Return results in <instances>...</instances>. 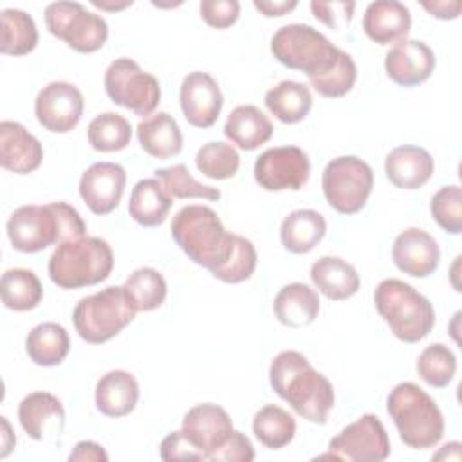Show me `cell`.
Returning <instances> with one entry per match:
<instances>
[{
  "label": "cell",
  "mask_w": 462,
  "mask_h": 462,
  "mask_svg": "<svg viewBox=\"0 0 462 462\" xmlns=\"http://www.w3.org/2000/svg\"><path fill=\"white\" fill-rule=\"evenodd\" d=\"M139 401V383L126 370H110L96 384V408L106 417L132 413Z\"/></svg>",
  "instance_id": "cell-24"
},
{
  "label": "cell",
  "mask_w": 462,
  "mask_h": 462,
  "mask_svg": "<svg viewBox=\"0 0 462 462\" xmlns=\"http://www.w3.org/2000/svg\"><path fill=\"white\" fill-rule=\"evenodd\" d=\"M159 455L166 462L173 460H204V455L184 437L182 430L168 433L159 448Z\"/></svg>",
  "instance_id": "cell-47"
},
{
  "label": "cell",
  "mask_w": 462,
  "mask_h": 462,
  "mask_svg": "<svg viewBox=\"0 0 462 462\" xmlns=\"http://www.w3.org/2000/svg\"><path fill=\"white\" fill-rule=\"evenodd\" d=\"M5 229L11 245L20 253H38L52 244L60 245L81 238L87 233L78 209L67 202L20 206L11 213Z\"/></svg>",
  "instance_id": "cell-2"
},
{
  "label": "cell",
  "mask_w": 462,
  "mask_h": 462,
  "mask_svg": "<svg viewBox=\"0 0 462 462\" xmlns=\"http://www.w3.org/2000/svg\"><path fill=\"white\" fill-rule=\"evenodd\" d=\"M435 222L449 235L462 233V189L458 184L440 188L430 200Z\"/></svg>",
  "instance_id": "cell-43"
},
{
  "label": "cell",
  "mask_w": 462,
  "mask_h": 462,
  "mask_svg": "<svg viewBox=\"0 0 462 462\" xmlns=\"http://www.w3.org/2000/svg\"><path fill=\"white\" fill-rule=\"evenodd\" d=\"M70 462H106V451L94 440H79L69 455Z\"/></svg>",
  "instance_id": "cell-48"
},
{
  "label": "cell",
  "mask_w": 462,
  "mask_h": 462,
  "mask_svg": "<svg viewBox=\"0 0 462 462\" xmlns=\"http://www.w3.org/2000/svg\"><path fill=\"white\" fill-rule=\"evenodd\" d=\"M83 94L69 81H51L36 96L34 114L38 123L54 134L70 132L83 116Z\"/></svg>",
  "instance_id": "cell-14"
},
{
  "label": "cell",
  "mask_w": 462,
  "mask_h": 462,
  "mask_svg": "<svg viewBox=\"0 0 462 462\" xmlns=\"http://www.w3.org/2000/svg\"><path fill=\"white\" fill-rule=\"evenodd\" d=\"M224 135L238 148L253 152L273 137V123L258 106L240 105L229 112Z\"/></svg>",
  "instance_id": "cell-27"
},
{
  "label": "cell",
  "mask_w": 462,
  "mask_h": 462,
  "mask_svg": "<svg viewBox=\"0 0 462 462\" xmlns=\"http://www.w3.org/2000/svg\"><path fill=\"white\" fill-rule=\"evenodd\" d=\"M435 162L428 150L413 144L393 148L384 159L388 180L401 189H419L433 175Z\"/></svg>",
  "instance_id": "cell-22"
},
{
  "label": "cell",
  "mask_w": 462,
  "mask_h": 462,
  "mask_svg": "<svg viewBox=\"0 0 462 462\" xmlns=\"http://www.w3.org/2000/svg\"><path fill=\"white\" fill-rule=\"evenodd\" d=\"M357 79V67L352 56L339 49L334 65L319 76L309 78L310 87L323 97H343L352 90Z\"/></svg>",
  "instance_id": "cell-40"
},
{
  "label": "cell",
  "mask_w": 462,
  "mask_h": 462,
  "mask_svg": "<svg viewBox=\"0 0 462 462\" xmlns=\"http://www.w3.org/2000/svg\"><path fill=\"white\" fill-rule=\"evenodd\" d=\"M328 449L337 460L381 462L390 455V439L381 419L365 413L330 439Z\"/></svg>",
  "instance_id": "cell-12"
},
{
  "label": "cell",
  "mask_w": 462,
  "mask_h": 462,
  "mask_svg": "<svg viewBox=\"0 0 462 462\" xmlns=\"http://www.w3.org/2000/svg\"><path fill=\"white\" fill-rule=\"evenodd\" d=\"M126 171L117 162L99 161L90 164L79 179V197L96 215L112 213L125 193Z\"/></svg>",
  "instance_id": "cell-15"
},
{
  "label": "cell",
  "mask_w": 462,
  "mask_h": 462,
  "mask_svg": "<svg viewBox=\"0 0 462 462\" xmlns=\"http://www.w3.org/2000/svg\"><path fill=\"white\" fill-rule=\"evenodd\" d=\"M195 164L204 177L213 180H226L236 175L240 168V155L229 143L209 141L199 148Z\"/></svg>",
  "instance_id": "cell-38"
},
{
  "label": "cell",
  "mask_w": 462,
  "mask_h": 462,
  "mask_svg": "<svg viewBox=\"0 0 462 462\" xmlns=\"http://www.w3.org/2000/svg\"><path fill=\"white\" fill-rule=\"evenodd\" d=\"M253 433L265 448L282 449L294 439L296 420L287 410L265 404L253 417Z\"/></svg>",
  "instance_id": "cell-35"
},
{
  "label": "cell",
  "mask_w": 462,
  "mask_h": 462,
  "mask_svg": "<svg viewBox=\"0 0 462 462\" xmlns=\"http://www.w3.org/2000/svg\"><path fill=\"white\" fill-rule=\"evenodd\" d=\"M18 420L31 439L43 440L49 433L56 430L61 431L65 410L56 395L49 392H32L20 401Z\"/></svg>",
  "instance_id": "cell-23"
},
{
  "label": "cell",
  "mask_w": 462,
  "mask_h": 462,
  "mask_svg": "<svg viewBox=\"0 0 462 462\" xmlns=\"http://www.w3.org/2000/svg\"><path fill=\"white\" fill-rule=\"evenodd\" d=\"M199 9L202 20L215 29H227L240 16L238 0H202Z\"/></svg>",
  "instance_id": "cell-44"
},
{
  "label": "cell",
  "mask_w": 462,
  "mask_h": 462,
  "mask_svg": "<svg viewBox=\"0 0 462 462\" xmlns=\"http://www.w3.org/2000/svg\"><path fill=\"white\" fill-rule=\"evenodd\" d=\"M401 440L413 449H428L439 444L444 435V417L437 402L415 383L395 384L386 399Z\"/></svg>",
  "instance_id": "cell-4"
},
{
  "label": "cell",
  "mask_w": 462,
  "mask_h": 462,
  "mask_svg": "<svg viewBox=\"0 0 462 462\" xmlns=\"http://www.w3.org/2000/svg\"><path fill=\"white\" fill-rule=\"evenodd\" d=\"M265 106L278 121L294 125L309 116L312 108V94L307 85L285 79L267 90Z\"/></svg>",
  "instance_id": "cell-32"
},
{
  "label": "cell",
  "mask_w": 462,
  "mask_h": 462,
  "mask_svg": "<svg viewBox=\"0 0 462 462\" xmlns=\"http://www.w3.org/2000/svg\"><path fill=\"white\" fill-rule=\"evenodd\" d=\"M258 254L251 240L240 235H233V249L229 258L217 269L209 271L217 280L224 283H240L253 276L256 269Z\"/></svg>",
  "instance_id": "cell-42"
},
{
  "label": "cell",
  "mask_w": 462,
  "mask_h": 462,
  "mask_svg": "<svg viewBox=\"0 0 462 462\" xmlns=\"http://www.w3.org/2000/svg\"><path fill=\"white\" fill-rule=\"evenodd\" d=\"M325 233V217L314 209H296L289 213L280 226L282 245L294 254L312 251L323 240Z\"/></svg>",
  "instance_id": "cell-29"
},
{
  "label": "cell",
  "mask_w": 462,
  "mask_h": 462,
  "mask_svg": "<svg viewBox=\"0 0 462 462\" xmlns=\"http://www.w3.org/2000/svg\"><path fill=\"white\" fill-rule=\"evenodd\" d=\"M2 42L0 52L7 56H23L38 45V29L31 14L22 9H2Z\"/></svg>",
  "instance_id": "cell-34"
},
{
  "label": "cell",
  "mask_w": 462,
  "mask_h": 462,
  "mask_svg": "<svg viewBox=\"0 0 462 462\" xmlns=\"http://www.w3.org/2000/svg\"><path fill=\"white\" fill-rule=\"evenodd\" d=\"M435 52L420 40H402L384 56V70L388 78L401 87H415L424 83L435 69Z\"/></svg>",
  "instance_id": "cell-19"
},
{
  "label": "cell",
  "mask_w": 462,
  "mask_h": 462,
  "mask_svg": "<svg viewBox=\"0 0 462 462\" xmlns=\"http://www.w3.org/2000/svg\"><path fill=\"white\" fill-rule=\"evenodd\" d=\"M2 303L16 312L32 310L43 298V287L40 278L23 267L7 269L0 280Z\"/></svg>",
  "instance_id": "cell-33"
},
{
  "label": "cell",
  "mask_w": 462,
  "mask_h": 462,
  "mask_svg": "<svg viewBox=\"0 0 462 462\" xmlns=\"http://www.w3.org/2000/svg\"><path fill=\"white\" fill-rule=\"evenodd\" d=\"M374 303L392 334L404 343L424 339L435 325V310L430 300L402 280H383L375 287Z\"/></svg>",
  "instance_id": "cell-5"
},
{
  "label": "cell",
  "mask_w": 462,
  "mask_h": 462,
  "mask_svg": "<svg viewBox=\"0 0 462 462\" xmlns=\"http://www.w3.org/2000/svg\"><path fill=\"white\" fill-rule=\"evenodd\" d=\"M273 310L276 319L291 328L310 325L319 312L318 292L301 282L283 285L274 296Z\"/></svg>",
  "instance_id": "cell-26"
},
{
  "label": "cell",
  "mask_w": 462,
  "mask_h": 462,
  "mask_svg": "<svg viewBox=\"0 0 462 462\" xmlns=\"http://www.w3.org/2000/svg\"><path fill=\"white\" fill-rule=\"evenodd\" d=\"M114 269V253L99 236H81L60 244L49 258V278L61 289L101 283Z\"/></svg>",
  "instance_id": "cell-6"
},
{
  "label": "cell",
  "mask_w": 462,
  "mask_h": 462,
  "mask_svg": "<svg viewBox=\"0 0 462 462\" xmlns=\"http://www.w3.org/2000/svg\"><path fill=\"white\" fill-rule=\"evenodd\" d=\"M180 108L186 121L195 128H209L217 123L224 96L218 83L208 72H189L180 85Z\"/></svg>",
  "instance_id": "cell-16"
},
{
  "label": "cell",
  "mask_w": 462,
  "mask_h": 462,
  "mask_svg": "<svg viewBox=\"0 0 462 462\" xmlns=\"http://www.w3.org/2000/svg\"><path fill=\"white\" fill-rule=\"evenodd\" d=\"M69 332L54 321L36 325L25 337V352L38 366H58L69 356Z\"/></svg>",
  "instance_id": "cell-31"
},
{
  "label": "cell",
  "mask_w": 462,
  "mask_h": 462,
  "mask_svg": "<svg viewBox=\"0 0 462 462\" xmlns=\"http://www.w3.org/2000/svg\"><path fill=\"white\" fill-rule=\"evenodd\" d=\"M211 462H251L254 460V449L251 440L242 433L233 430L229 439L209 457Z\"/></svg>",
  "instance_id": "cell-46"
},
{
  "label": "cell",
  "mask_w": 462,
  "mask_h": 462,
  "mask_svg": "<svg viewBox=\"0 0 462 462\" xmlns=\"http://www.w3.org/2000/svg\"><path fill=\"white\" fill-rule=\"evenodd\" d=\"M87 139L96 152H119L130 144L132 125L121 114L103 112L88 123Z\"/></svg>",
  "instance_id": "cell-36"
},
{
  "label": "cell",
  "mask_w": 462,
  "mask_h": 462,
  "mask_svg": "<svg viewBox=\"0 0 462 462\" xmlns=\"http://www.w3.org/2000/svg\"><path fill=\"white\" fill-rule=\"evenodd\" d=\"M271 388L305 420L325 424L334 406L332 383L296 350L280 352L269 366Z\"/></svg>",
  "instance_id": "cell-1"
},
{
  "label": "cell",
  "mask_w": 462,
  "mask_h": 462,
  "mask_svg": "<svg viewBox=\"0 0 462 462\" xmlns=\"http://www.w3.org/2000/svg\"><path fill=\"white\" fill-rule=\"evenodd\" d=\"M410 27V9L397 0H375L365 9L363 31L372 42L379 45H390L406 40Z\"/></svg>",
  "instance_id": "cell-21"
},
{
  "label": "cell",
  "mask_w": 462,
  "mask_h": 462,
  "mask_svg": "<svg viewBox=\"0 0 462 462\" xmlns=\"http://www.w3.org/2000/svg\"><path fill=\"white\" fill-rule=\"evenodd\" d=\"M171 238L197 265L213 271L231 254L233 235L222 226L218 215L202 204L180 208L170 224Z\"/></svg>",
  "instance_id": "cell-3"
},
{
  "label": "cell",
  "mask_w": 462,
  "mask_h": 462,
  "mask_svg": "<svg viewBox=\"0 0 462 462\" xmlns=\"http://www.w3.org/2000/svg\"><path fill=\"white\" fill-rule=\"evenodd\" d=\"M155 179L161 180L164 189L171 199H206V200H218L222 197L220 189L200 184L195 180L186 168V164H175L168 168H157Z\"/></svg>",
  "instance_id": "cell-41"
},
{
  "label": "cell",
  "mask_w": 462,
  "mask_h": 462,
  "mask_svg": "<svg viewBox=\"0 0 462 462\" xmlns=\"http://www.w3.org/2000/svg\"><path fill=\"white\" fill-rule=\"evenodd\" d=\"M2 453H0V457L2 458H5L7 455H9V451L14 448V444H16V437H14V433L11 431V426H9V422H7V419L5 417H2Z\"/></svg>",
  "instance_id": "cell-51"
},
{
  "label": "cell",
  "mask_w": 462,
  "mask_h": 462,
  "mask_svg": "<svg viewBox=\"0 0 462 462\" xmlns=\"http://www.w3.org/2000/svg\"><path fill=\"white\" fill-rule=\"evenodd\" d=\"M171 209V197L159 179L139 180L130 193L128 213L143 227L162 224Z\"/></svg>",
  "instance_id": "cell-30"
},
{
  "label": "cell",
  "mask_w": 462,
  "mask_h": 462,
  "mask_svg": "<svg viewBox=\"0 0 462 462\" xmlns=\"http://www.w3.org/2000/svg\"><path fill=\"white\" fill-rule=\"evenodd\" d=\"M392 260L399 271L413 278L433 274L440 262L437 240L420 227L401 231L392 245Z\"/></svg>",
  "instance_id": "cell-18"
},
{
  "label": "cell",
  "mask_w": 462,
  "mask_h": 462,
  "mask_svg": "<svg viewBox=\"0 0 462 462\" xmlns=\"http://www.w3.org/2000/svg\"><path fill=\"white\" fill-rule=\"evenodd\" d=\"M327 202L343 215L361 211L374 188V171L356 155H341L327 162L321 175Z\"/></svg>",
  "instance_id": "cell-9"
},
{
  "label": "cell",
  "mask_w": 462,
  "mask_h": 462,
  "mask_svg": "<svg viewBox=\"0 0 462 462\" xmlns=\"http://www.w3.org/2000/svg\"><path fill=\"white\" fill-rule=\"evenodd\" d=\"M415 368L426 384L433 388H444L455 377L457 357L444 343H431L417 357Z\"/></svg>",
  "instance_id": "cell-39"
},
{
  "label": "cell",
  "mask_w": 462,
  "mask_h": 462,
  "mask_svg": "<svg viewBox=\"0 0 462 462\" xmlns=\"http://www.w3.org/2000/svg\"><path fill=\"white\" fill-rule=\"evenodd\" d=\"M354 2H310L312 14L330 29H343L350 23L354 14Z\"/></svg>",
  "instance_id": "cell-45"
},
{
  "label": "cell",
  "mask_w": 462,
  "mask_h": 462,
  "mask_svg": "<svg viewBox=\"0 0 462 462\" xmlns=\"http://www.w3.org/2000/svg\"><path fill=\"white\" fill-rule=\"evenodd\" d=\"M141 148L155 159H170L182 150V132L168 112H157L137 125Z\"/></svg>",
  "instance_id": "cell-28"
},
{
  "label": "cell",
  "mask_w": 462,
  "mask_h": 462,
  "mask_svg": "<svg viewBox=\"0 0 462 462\" xmlns=\"http://www.w3.org/2000/svg\"><path fill=\"white\" fill-rule=\"evenodd\" d=\"M45 25L52 36L83 54L99 51L108 38L106 20L79 2H51L45 7Z\"/></svg>",
  "instance_id": "cell-10"
},
{
  "label": "cell",
  "mask_w": 462,
  "mask_h": 462,
  "mask_svg": "<svg viewBox=\"0 0 462 462\" xmlns=\"http://www.w3.org/2000/svg\"><path fill=\"white\" fill-rule=\"evenodd\" d=\"M271 52L282 65L314 78L334 65L339 49L318 29L307 23H289L273 34Z\"/></svg>",
  "instance_id": "cell-8"
},
{
  "label": "cell",
  "mask_w": 462,
  "mask_h": 462,
  "mask_svg": "<svg viewBox=\"0 0 462 462\" xmlns=\"http://www.w3.org/2000/svg\"><path fill=\"white\" fill-rule=\"evenodd\" d=\"M310 280L332 301L352 298L361 285L356 267L339 256H321L316 260L310 267Z\"/></svg>",
  "instance_id": "cell-25"
},
{
  "label": "cell",
  "mask_w": 462,
  "mask_h": 462,
  "mask_svg": "<svg viewBox=\"0 0 462 462\" xmlns=\"http://www.w3.org/2000/svg\"><path fill=\"white\" fill-rule=\"evenodd\" d=\"M94 7H99L103 11H121L128 5H132V0H125V2H106V0H92Z\"/></svg>",
  "instance_id": "cell-52"
},
{
  "label": "cell",
  "mask_w": 462,
  "mask_h": 462,
  "mask_svg": "<svg viewBox=\"0 0 462 462\" xmlns=\"http://www.w3.org/2000/svg\"><path fill=\"white\" fill-rule=\"evenodd\" d=\"M137 314L123 285H110L96 294L81 298L74 310L72 321L79 337L92 345H101L126 328Z\"/></svg>",
  "instance_id": "cell-7"
},
{
  "label": "cell",
  "mask_w": 462,
  "mask_h": 462,
  "mask_svg": "<svg viewBox=\"0 0 462 462\" xmlns=\"http://www.w3.org/2000/svg\"><path fill=\"white\" fill-rule=\"evenodd\" d=\"M180 430L184 437L204 455V460H209V457L233 433V422L222 406L204 402L186 411Z\"/></svg>",
  "instance_id": "cell-17"
},
{
  "label": "cell",
  "mask_w": 462,
  "mask_h": 462,
  "mask_svg": "<svg viewBox=\"0 0 462 462\" xmlns=\"http://www.w3.org/2000/svg\"><path fill=\"white\" fill-rule=\"evenodd\" d=\"M105 92L116 105L137 116H152L161 101L159 79L130 58H117L106 67Z\"/></svg>",
  "instance_id": "cell-11"
},
{
  "label": "cell",
  "mask_w": 462,
  "mask_h": 462,
  "mask_svg": "<svg viewBox=\"0 0 462 462\" xmlns=\"http://www.w3.org/2000/svg\"><path fill=\"white\" fill-rule=\"evenodd\" d=\"M420 5L439 20H455L458 18L462 9L460 0H433V2H422Z\"/></svg>",
  "instance_id": "cell-49"
},
{
  "label": "cell",
  "mask_w": 462,
  "mask_h": 462,
  "mask_svg": "<svg viewBox=\"0 0 462 462\" xmlns=\"http://www.w3.org/2000/svg\"><path fill=\"white\" fill-rule=\"evenodd\" d=\"M123 287L137 312H150L159 309L164 303L168 292L164 276L153 267L135 269L126 278Z\"/></svg>",
  "instance_id": "cell-37"
},
{
  "label": "cell",
  "mask_w": 462,
  "mask_h": 462,
  "mask_svg": "<svg viewBox=\"0 0 462 462\" xmlns=\"http://www.w3.org/2000/svg\"><path fill=\"white\" fill-rule=\"evenodd\" d=\"M253 5L267 18H274V16H283L287 13H291L298 2L296 0H278V2H273V0H254Z\"/></svg>",
  "instance_id": "cell-50"
},
{
  "label": "cell",
  "mask_w": 462,
  "mask_h": 462,
  "mask_svg": "<svg viewBox=\"0 0 462 462\" xmlns=\"http://www.w3.org/2000/svg\"><path fill=\"white\" fill-rule=\"evenodd\" d=\"M43 148L40 141L18 121L0 123V164L2 168L27 175L40 168Z\"/></svg>",
  "instance_id": "cell-20"
},
{
  "label": "cell",
  "mask_w": 462,
  "mask_h": 462,
  "mask_svg": "<svg viewBox=\"0 0 462 462\" xmlns=\"http://www.w3.org/2000/svg\"><path fill=\"white\" fill-rule=\"evenodd\" d=\"M254 180L267 191H298L310 175L309 155L298 146L267 148L254 161Z\"/></svg>",
  "instance_id": "cell-13"
}]
</instances>
